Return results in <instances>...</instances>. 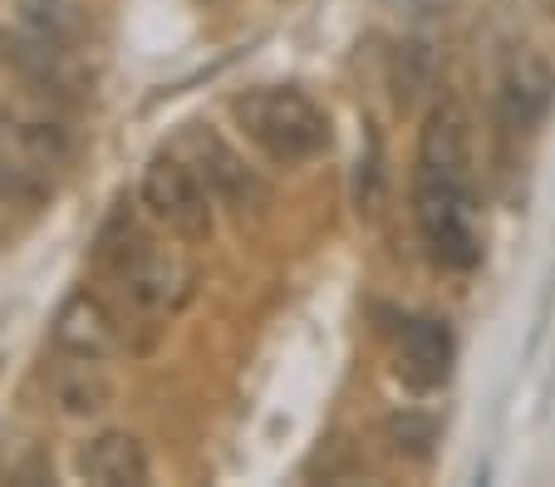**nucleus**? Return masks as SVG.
Masks as SVG:
<instances>
[{"label":"nucleus","mask_w":555,"mask_h":487,"mask_svg":"<svg viewBox=\"0 0 555 487\" xmlns=\"http://www.w3.org/2000/svg\"><path fill=\"white\" fill-rule=\"evenodd\" d=\"M74 138L64 114L54 108V94H21L0 104V163L15 178V188L30 202H40L69 168Z\"/></svg>","instance_id":"1"},{"label":"nucleus","mask_w":555,"mask_h":487,"mask_svg":"<svg viewBox=\"0 0 555 487\" xmlns=\"http://www.w3.org/2000/svg\"><path fill=\"white\" fill-rule=\"evenodd\" d=\"M231 114L256 149L285 168L310 163L330 149V114L300 89H246L242 99H231Z\"/></svg>","instance_id":"2"},{"label":"nucleus","mask_w":555,"mask_h":487,"mask_svg":"<svg viewBox=\"0 0 555 487\" xmlns=\"http://www.w3.org/2000/svg\"><path fill=\"white\" fill-rule=\"evenodd\" d=\"M413 217H418L423 246H428V256L442 271H472L482 261L472 182L438 178V172H413Z\"/></svg>","instance_id":"3"},{"label":"nucleus","mask_w":555,"mask_h":487,"mask_svg":"<svg viewBox=\"0 0 555 487\" xmlns=\"http://www.w3.org/2000/svg\"><path fill=\"white\" fill-rule=\"evenodd\" d=\"M211 197H217V192L207 188V178H202L178 149L157 153V158L143 168L147 213L168 227V232L188 236V242L211 236Z\"/></svg>","instance_id":"4"},{"label":"nucleus","mask_w":555,"mask_h":487,"mask_svg":"<svg viewBox=\"0 0 555 487\" xmlns=\"http://www.w3.org/2000/svg\"><path fill=\"white\" fill-rule=\"evenodd\" d=\"M555 104V69L535 50H512L502 60V79H496V114L512 133H535Z\"/></svg>","instance_id":"5"},{"label":"nucleus","mask_w":555,"mask_h":487,"mask_svg":"<svg viewBox=\"0 0 555 487\" xmlns=\"http://www.w3.org/2000/svg\"><path fill=\"white\" fill-rule=\"evenodd\" d=\"M178 153L202 172V178H207V188L217 192L221 202H231V207H236V213H246V207H261V202H266L261 178H256V172L246 168V163L236 158V153H231L227 143L211 133V128L192 124L188 133H182Z\"/></svg>","instance_id":"6"},{"label":"nucleus","mask_w":555,"mask_h":487,"mask_svg":"<svg viewBox=\"0 0 555 487\" xmlns=\"http://www.w3.org/2000/svg\"><path fill=\"white\" fill-rule=\"evenodd\" d=\"M418 172L472 182V124L457 99H438V104L428 108V118H423Z\"/></svg>","instance_id":"7"},{"label":"nucleus","mask_w":555,"mask_h":487,"mask_svg":"<svg viewBox=\"0 0 555 487\" xmlns=\"http://www.w3.org/2000/svg\"><path fill=\"white\" fill-rule=\"evenodd\" d=\"M54 345H60V350H69V355L108 360V355L124 345V320H118V310L108 306L104 296L79 291V296L64 300L60 320H54Z\"/></svg>","instance_id":"8"},{"label":"nucleus","mask_w":555,"mask_h":487,"mask_svg":"<svg viewBox=\"0 0 555 487\" xmlns=\"http://www.w3.org/2000/svg\"><path fill=\"white\" fill-rule=\"evenodd\" d=\"M452 330L448 320L438 316H418L403 325V339H399V374L413 384V389H438L442 380L452 374Z\"/></svg>","instance_id":"9"},{"label":"nucleus","mask_w":555,"mask_h":487,"mask_svg":"<svg viewBox=\"0 0 555 487\" xmlns=\"http://www.w3.org/2000/svg\"><path fill=\"white\" fill-rule=\"evenodd\" d=\"M79 477L99 487H143L147 483V458L143 444L128 434H99L94 444L79 448Z\"/></svg>","instance_id":"10"},{"label":"nucleus","mask_w":555,"mask_h":487,"mask_svg":"<svg viewBox=\"0 0 555 487\" xmlns=\"http://www.w3.org/2000/svg\"><path fill=\"white\" fill-rule=\"evenodd\" d=\"M50 389L60 399L64 413H99L108 403V380H104V360H89V355H69L54 364Z\"/></svg>","instance_id":"11"},{"label":"nucleus","mask_w":555,"mask_h":487,"mask_svg":"<svg viewBox=\"0 0 555 487\" xmlns=\"http://www.w3.org/2000/svg\"><path fill=\"white\" fill-rule=\"evenodd\" d=\"M15 35L74 50V44H79V35H85V15L74 11L69 0H21V15H15Z\"/></svg>","instance_id":"12"},{"label":"nucleus","mask_w":555,"mask_h":487,"mask_svg":"<svg viewBox=\"0 0 555 487\" xmlns=\"http://www.w3.org/2000/svg\"><path fill=\"white\" fill-rule=\"evenodd\" d=\"M428 79H433V54H428V44H418V40L399 44V54H393V99L409 108L413 99L428 89Z\"/></svg>","instance_id":"13"},{"label":"nucleus","mask_w":555,"mask_h":487,"mask_svg":"<svg viewBox=\"0 0 555 487\" xmlns=\"http://www.w3.org/2000/svg\"><path fill=\"white\" fill-rule=\"evenodd\" d=\"M388 438H393V448L409 458H428L433 438H438V424L433 419H423V413H393L388 419Z\"/></svg>","instance_id":"14"},{"label":"nucleus","mask_w":555,"mask_h":487,"mask_svg":"<svg viewBox=\"0 0 555 487\" xmlns=\"http://www.w3.org/2000/svg\"><path fill=\"white\" fill-rule=\"evenodd\" d=\"M15 202H30L21 188H15V178L5 172V163H0V232H5V213H11Z\"/></svg>","instance_id":"15"}]
</instances>
